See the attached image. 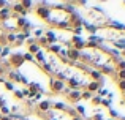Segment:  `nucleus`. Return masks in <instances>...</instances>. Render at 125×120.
<instances>
[{
    "mask_svg": "<svg viewBox=\"0 0 125 120\" xmlns=\"http://www.w3.org/2000/svg\"><path fill=\"white\" fill-rule=\"evenodd\" d=\"M6 63H8L10 68H16V70H18V68H21L22 63H24V57L19 55V54H14V55L10 57V60L6 62Z\"/></svg>",
    "mask_w": 125,
    "mask_h": 120,
    "instance_id": "nucleus-4",
    "label": "nucleus"
},
{
    "mask_svg": "<svg viewBox=\"0 0 125 120\" xmlns=\"http://www.w3.org/2000/svg\"><path fill=\"white\" fill-rule=\"evenodd\" d=\"M101 100H103L101 96H92L90 101H92V104H94V106H97V104H101Z\"/></svg>",
    "mask_w": 125,
    "mask_h": 120,
    "instance_id": "nucleus-12",
    "label": "nucleus"
},
{
    "mask_svg": "<svg viewBox=\"0 0 125 120\" xmlns=\"http://www.w3.org/2000/svg\"><path fill=\"white\" fill-rule=\"evenodd\" d=\"M49 89H51V93H54V95H59V93H67L68 92L67 84H65L62 79H57V77H51Z\"/></svg>",
    "mask_w": 125,
    "mask_h": 120,
    "instance_id": "nucleus-3",
    "label": "nucleus"
},
{
    "mask_svg": "<svg viewBox=\"0 0 125 120\" xmlns=\"http://www.w3.org/2000/svg\"><path fill=\"white\" fill-rule=\"evenodd\" d=\"M14 96H16V98H18V100H22V101H24V96H22V92H19V90H14Z\"/></svg>",
    "mask_w": 125,
    "mask_h": 120,
    "instance_id": "nucleus-14",
    "label": "nucleus"
},
{
    "mask_svg": "<svg viewBox=\"0 0 125 120\" xmlns=\"http://www.w3.org/2000/svg\"><path fill=\"white\" fill-rule=\"evenodd\" d=\"M35 59H37V62L40 65H43L46 62V55H44V52H43V51H40V52H37L35 54Z\"/></svg>",
    "mask_w": 125,
    "mask_h": 120,
    "instance_id": "nucleus-8",
    "label": "nucleus"
},
{
    "mask_svg": "<svg viewBox=\"0 0 125 120\" xmlns=\"http://www.w3.org/2000/svg\"><path fill=\"white\" fill-rule=\"evenodd\" d=\"M5 104H6V101H5V98L2 96V98H0V109H2V108H3Z\"/></svg>",
    "mask_w": 125,
    "mask_h": 120,
    "instance_id": "nucleus-19",
    "label": "nucleus"
},
{
    "mask_svg": "<svg viewBox=\"0 0 125 120\" xmlns=\"http://www.w3.org/2000/svg\"><path fill=\"white\" fill-rule=\"evenodd\" d=\"M3 89L5 90H14V85H13V82H10V81H3Z\"/></svg>",
    "mask_w": 125,
    "mask_h": 120,
    "instance_id": "nucleus-11",
    "label": "nucleus"
},
{
    "mask_svg": "<svg viewBox=\"0 0 125 120\" xmlns=\"http://www.w3.org/2000/svg\"><path fill=\"white\" fill-rule=\"evenodd\" d=\"M67 96H68V101H70V103L76 104L78 101H81V90H70V89H68Z\"/></svg>",
    "mask_w": 125,
    "mask_h": 120,
    "instance_id": "nucleus-6",
    "label": "nucleus"
},
{
    "mask_svg": "<svg viewBox=\"0 0 125 120\" xmlns=\"http://www.w3.org/2000/svg\"><path fill=\"white\" fill-rule=\"evenodd\" d=\"M101 85H103V82H94V81H90V82L87 84V87H85V90L94 93V92H98V90L101 89Z\"/></svg>",
    "mask_w": 125,
    "mask_h": 120,
    "instance_id": "nucleus-7",
    "label": "nucleus"
},
{
    "mask_svg": "<svg viewBox=\"0 0 125 120\" xmlns=\"http://www.w3.org/2000/svg\"><path fill=\"white\" fill-rule=\"evenodd\" d=\"M37 52H40V46H38L37 43L30 44V46H29V54H32V55H33V54H37Z\"/></svg>",
    "mask_w": 125,
    "mask_h": 120,
    "instance_id": "nucleus-9",
    "label": "nucleus"
},
{
    "mask_svg": "<svg viewBox=\"0 0 125 120\" xmlns=\"http://www.w3.org/2000/svg\"><path fill=\"white\" fill-rule=\"evenodd\" d=\"M81 100H92V93L90 92H87V90H84V92H81Z\"/></svg>",
    "mask_w": 125,
    "mask_h": 120,
    "instance_id": "nucleus-10",
    "label": "nucleus"
},
{
    "mask_svg": "<svg viewBox=\"0 0 125 120\" xmlns=\"http://www.w3.org/2000/svg\"><path fill=\"white\" fill-rule=\"evenodd\" d=\"M117 87H119V90L122 93H125V79L124 81H117Z\"/></svg>",
    "mask_w": 125,
    "mask_h": 120,
    "instance_id": "nucleus-13",
    "label": "nucleus"
},
{
    "mask_svg": "<svg viewBox=\"0 0 125 120\" xmlns=\"http://www.w3.org/2000/svg\"><path fill=\"white\" fill-rule=\"evenodd\" d=\"M106 120H113V119H106Z\"/></svg>",
    "mask_w": 125,
    "mask_h": 120,
    "instance_id": "nucleus-21",
    "label": "nucleus"
},
{
    "mask_svg": "<svg viewBox=\"0 0 125 120\" xmlns=\"http://www.w3.org/2000/svg\"><path fill=\"white\" fill-rule=\"evenodd\" d=\"M22 57H24V62L25 60H27V62H32V60H33V55H32V54H25V55H22Z\"/></svg>",
    "mask_w": 125,
    "mask_h": 120,
    "instance_id": "nucleus-17",
    "label": "nucleus"
},
{
    "mask_svg": "<svg viewBox=\"0 0 125 120\" xmlns=\"http://www.w3.org/2000/svg\"><path fill=\"white\" fill-rule=\"evenodd\" d=\"M109 115H111V117H109V119H113V120H116L117 117H119V114H117V112H116V111H111V109H109Z\"/></svg>",
    "mask_w": 125,
    "mask_h": 120,
    "instance_id": "nucleus-16",
    "label": "nucleus"
},
{
    "mask_svg": "<svg viewBox=\"0 0 125 120\" xmlns=\"http://www.w3.org/2000/svg\"><path fill=\"white\" fill-rule=\"evenodd\" d=\"M84 18L87 21H84L85 24L92 25L95 28H101V27H106V25L111 24V19L106 16V13L101 11L100 8L97 6H90V8H84Z\"/></svg>",
    "mask_w": 125,
    "mask_h": 120,
    "instance_id": "nucleus-2",
    "label": "nucleus"
},
{
    "mask_svg": "<svg viewBox=\"0 0 125 120\" xmlns=\"http://www.w3.org/2000/svg\"><path fill=\"white\" fill-rule=\"evenodd\" d=\"M101 104H103V106H106V108H109V106H111V98L101 100Z\"/></svg>",
    "mask_w": 125,
    "mask_h": 120,
    "instance_id": "nucleus-15",
    "label": "nucleus"
},
{
    "mask_svg": "<svg viewBox=\"0 0 125 120\" xmlns=\"http://www.w3.org/2000/svg\"><path fill=\"white\" fill-rule=\"evenodd\" d=\"M120 103H122V104H124V103H125V98H124V100H122V101H120Z\"/></svg>",
    "mask_w": 125,
    "mask_h": 120,
    "instance_id": "nucleus-20",
    "label": "nucleus"
},
{
    "mask_svg": "<svg viewBox=\"0 0 125 120\" xmlns=\"http://www.w3.org/2000/svg\"><path fill=\"white\" fill-rule=\"evenodd\" d=\"M73 9L65 8V6H49V14L46 22L52 27L62 28V30H71V18H73Z\"/></svg>",
    "mask_w": 125,
    "mask_h": 120,
    "instance_id": "nucleus-1",
    "label": "nucleus"
},
{
    "mask_svg": "<svg viewBox=\"0 0 125 120\" xmlns=\"http://www.w3.org/2000/svg\"><path fill=\"white\" fill-rule=\"evenodd\" d=\"M90 120H103V115H101V114H95Z\"/></svg>",
    "mask_w": 125,
    "mask_h": 120,
    "instance_id": "nucleus-18",
    "label": "nucleus"
},
{
    "mask_svg": "<svg viewBox=\"0 0 125 120\" xmlns=\"http://www.w3.org/2000/svg\"><path fill=\"white\" fill-rule=\"evenodd\" d=\"M35 13H37V16L43 21H46L48 19V14H49V6L46 5V3H41V5H38V8H35Z\"/></svg>",
    "mask_w": 125,
    "mask_h": 120,
    "instance_id": "nucleus-5",
    "label": "nucleus"
}]
</instances>
